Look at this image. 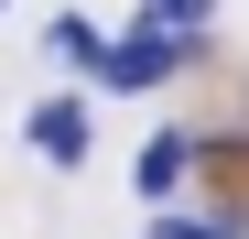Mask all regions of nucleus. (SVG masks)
I'll use <instances>...</instances> for the list:
<instances>
[{
    "label": "nucleus",
    "mask_w": 249,
    "mask_h": 239,
    "mask_svg": "<svg viewBox=\"0 0 249 239\" xmlns=\"http://www.w3.org/2000/svg\"><path fill=\"white\" fill-rule=\"evenodd\" d=\"M184 55H195V33H162V22H141L130 44H108V55H98V76H108V87H162Z\"/></svg>",
    "instance_id": "1"
},
{
    "label": "nucleus",
    "mask_w": 249,
    "mask_h": 239,
    "mask_svg": "<svg viewBox=\"0 0 249 239\" xmlns=\"http://www.w3.org/2000/svg\"><path fill=\"white\" fill-rule=\"evenodd\" d=\"M44 55H54V65H98L108 44H98V22H76V11H65V22H44Z\"/></svg>",
    "instance_id": "4"
},
{
    "label": "nucleus",
    "mask_w": 249,
    "mask_h": 239,
    "mask_svg": "<svg viewBox=\"0 0 249 239\" xmlns=\"http://www.w3.org/2000/svg\"><path fill=\"white\" fill-rule=\"evenodd\" d=\"M141 22H162V33H206V0H141Z\"/></svg>",
    "instance_id": "5"
},
{
    "label": "nucleus",
    "mask_w": 249,
    "mask_h": 239,
    "mask_svg": "<svg viewBox=\"0 0 249 239\" xmlns=\"http://www.w3.org/2000/svg\"><path fill=\"white\" fill-rule=\"evenodd\" d=\"M184 163H195V141H184V131H162V141H141V163H130V185H141V207H162Z\"/></svg>",
    "instance_id": "3"
},
{
    "label": "nucleus",
    "mask_w": 249,
    "mask_h": 239,
    "mask_svg": "<svg viewBox=\"0 0 249 239\" xmlns=\"http://www.w3.org/2000/svg\"><path fill=\"white\" fill-rule=\"evenodd\" d=\"M152 239H238V228H217V218H152Z\"/></svg>",
    "instance_id": "6"
},
{
    "label": "nucleus",
    "mask_w": 249,
    "mask_h": 239,
    "mask_svg": "<svg viewBox=\"0 0 249 239\" xmlns=\"http://www.w3.org/2000/svg\"><path fill=\"white\" fill-rule=\"evenodd\" d=\"M33 152H44V163H87V109L44 98V109H33Z\"/></svg>",
    "instance_id": "2"
}]
</instances>
